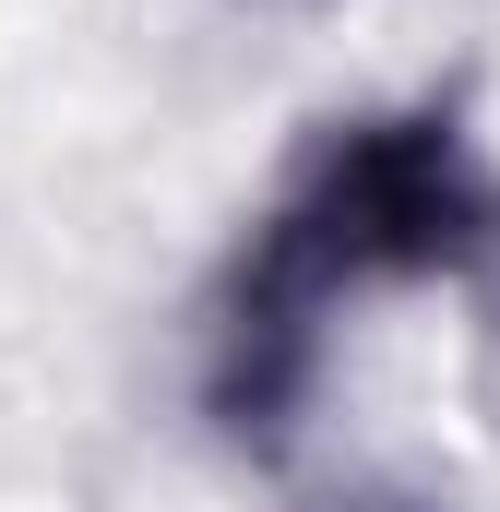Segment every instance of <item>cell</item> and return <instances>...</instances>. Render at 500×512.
I'll return each mask as SVG.
<instances>
[{"mask_svg": "<svg viewBox=\"0 0 500 512\" xmlns=\"http://www.w3.org/2000/svg\"><path fill=\"white\" fill-rule=\"evenodd\" d=\"M477 239V167L441 120H381V131H346L298 203L262 227L250 251V286H239V405H274L310 322L346 298V286H381V274H429Z\"/></svg>", "mask_w": 500, "mask_h": 512, "instance_id": "1", "label": "cell"}]
</instances>
